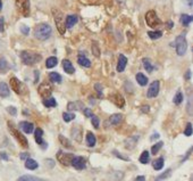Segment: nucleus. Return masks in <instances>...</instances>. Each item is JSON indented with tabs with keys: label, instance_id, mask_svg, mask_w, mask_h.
I'll return each mask as SVG.
<instances>
[{
	"label": "nucleus",
	"instance_id": "3",
	"mask_svg": "<svg viewBox=\"0 0 193 181\" xmlns=\"http://www.w3.org/2000/svg\"><path fill=\"white\" fill-rule=\"evenodd\" d=\"M21 58L22 62L25 65H34L41 60V55H39L36 52L24 50V51L21 52Z\"/></svg>",
	"mask_w": 193,
	"mask_h": 181
},
{
	"label": "nucleus",
	"instance_id": "20",
	"mask_svg": "<svg viewBox=\"0 0 193 181\" xmlns=\"http://www.w3.org/2000/svg\"><path fill=\"white\" fill-rule=\"evenodd\" d=\"M9 94H10V90H9V87L5 83V82H0V96L1 97H8Z\"/></svg>",
	"mask_w": 193,
	"mask_h": 181
},
{
	"label": "nucleus",
	"instance_id": "39",
	"mask_svg": "<svg viewBox=\"0 0 193 181\" xmlns=\"http://www.w3.org/2000/svg\"><path fill=\"white\" fill-rule=\"evenodd\" d=\"M59 140H60V144H61L63 146L66 147V148H71V147H72L71 142L68 141V139H66L64 136H61V134H60V136H59Z\"/></svg>",
	"mask_w": 193,
	"mask_h": 181
},
{
	"label": "nucleus",
	"instance_id": "34",
	"mask_svg": "<svg viewBox=\"0 0 193 181\" xmlns=\"http://www.w3.org/2000/svg\"><path fill=\"white\" fill-rule=\"evenodd\" d=\"M43 104H44V106H47V107H56L57 106V101L55 98H49V99H43Z\"/></svg>",
	"mask_w": 193,
	"mask_h": 181
},
{
	"label": "nucleus",
	"instance_id": "22",
	"mask_svg": "<svg viewBox=\"0 0 193 181\" xmlns=\"http://www.w3.org/2000/svg\"><path fill=\"white\" fill-rule=\"evenodd\" d=\"M34 136H35V141H36V144H39V145H42V146H46V145L43 144V139H42V136H43L42 129L38 128V129L35 130Z\"/></svg>",
	"mask_w": 193,
	"mask_h": 181
},
{
	"label": "nucleus",
	"instance_id": "23",
	"mask_svg": "<svg viewBox=\"0 0 193 181\" xmlns=\"http://www.w3.org/2000/svg\"><path fill=\"white\" fill-rule=\"evenodd\" d=\"M137 140H139V136H137V137L135 136V137L129 138L127 140H126V142H125V147H126V148H129V149H132V148L135 147Z\"/></svg>",
	"mask_w": 193,
	"mask_h": 181
},
{
	"label": "nucleus",
	"instance_id": "1",
	"mask_svg": "<svg viewBox=\"0 0 193 181\" xmlns=\"http://www.w3.org/2000/svg\"><path fill=\"white\" fill-rule=\"evenodd\" d=\"M52 33L51 26L47 24V23H42V24H39L34 30V35L35 38L41 41H44L50 38V35Z\"/></svg>",
	"mask_w": 193,
	"mask_h": 181
},
{
	"label": "nucleus",
	"instance_id": "5",
	"mask_svg": "<svg viewBox=\"0 0 193 181\" xmlns=\"http://www.w3.org/2000/svg\"><path fill=\"white\" fill-rule=\"evenodd\" d=\"M175 48H176V52H177L178 56H183L185 52H186V49H188V42H186V39H185L184 34H181L176 38Z\"/></svg>",
	"mask_w": 193,
	"mask_h": 181
},
{
	"label": "nucleus",
	"instance_id": "2",
	"mask_svg": "<svg viewBox=\"0 0 193 181\" xmlns=\"http://www.w3.org/2000/svg\"><path fill=\"white\" fill-rule=\"evenodd\" d=\"M51 12H52L53 20H55V23H56L57 29H58L60 34L64 35L65 33H66V25H65L64 14L61 13L59 9H57V8H52Z\"/></svg>",
	"mask_w": 193,
	"mask_h": 181
},
{
	"label": "nucleus",
	"instance_id": "14",
	"mask_svg": "<svg viewBox=\"0 0 193 181\" xmlns=\"http://www.w3.org/2000/svg\"><path fill=\"white\" fill-rule=\"evenodd\" d=\"M112 100L116 106H118V107H124L125 99L123 98V96L119 95V94H115V95L112 97Z\"/></svg>",
	"mask_w": 193,
	"mask_h": 181
},
{
	"label": "nucleus",
	"instance_id": "12",
	"mask_svg": "<svg viewBox=\"0 0 193 181\" xmlns=\"http://www.w3.org/2000/svg\"><path fill=\"white\" fill-rule=\"evenodd\" d=\"M72 165L76 170H83L86 166V161L82 157V156H74L73 160H72Z\"/></svg>",
	"mask_w": 193,
	"mask_h": 181
},
{
	"label": "nucleus",
	"instance_id": "30",
	"mask_svg": "<svg viewBox=\"0 0 193 181\" xmlns=\"http://www.w3.org/2000/svg\"><path fill=\"white\" fill-rule=\"evenodd\" d=\"M191 22H192V16L186 15V14H183V15L181 16V23H182L184 26H188Z\"/></svg>",
	"mask_w": 193,
	"mask_h": 181
},
{
	"label": "nucleus",
	"instance_id": "53",
	"mask_svg": "<svg viewBox=\"0 0 193 181\" xmlns=\"http://www.w3.org/2000/svg\"><path fill=\"white\" fill-rule=\"evenodd\" d=\"M142 112H149V106H144V107H142Z\"/></svg>",
	"mask_w": 193,
	"mask_h": 181
},
{
	"label": "nucleus",
	"instance_id": "43",
	"mask_svg": "<svg viewBox=\"0 0 193 181\" xmlns=\"http://www.w3.org/2000/svg\"><path fill=\"white\" fill-rule=\"evenodd\" d=\"M92 51H93V54H95V56L99 57V55H100V52H99V48H98V44L97 43H93L92 44Z\"/></svg>",
	"mask_w": 193,
	"mask_h": 181
},
{
	"label": "nucleus",
	"instance_id": "33",
	"mask_svg": "<svg viewBox=\"0 0 193 181\" xmlns=\"http://www.w3.org/2000/svg\"><path fill=\"white\" fill-rule=\"evenodd\" d=\"M17 181H44L40 178L33 177V176H22Z\"/></svg>",
	"mask_w": 193,
	"mask_h": 181
},
{
	"label": "nucleus",
	"instance_id": "46",
	"mask_svg": "<svg viewBox=\"0 0 193 181\" xmlns=\"http://www.w3.org/2000/svg\"><path fill=\"white\" fill-rule=\"evenodd\" d=\"M114 154H115V155L117 156L118 158H122V160H124V161H129V157H125L124 155H122V154H119V153H117L116 151H114Z\"/></svg>",
	"mask_w": 193,
	"mask_h": 181
},
{
	"label": "nucleus",
	"instance_id": "37",
	"mask_svg": "<svg viewBox=\"0 0 193 181\" xmlns=\"http://www.w3.org/2000/svg\"><path fill=\"white\" fill-rule=\"evenodd\" d=\"M164 146V142L163 141H159V142H157L156 145H153V146L151 147V154L152 155H156L157 153L159 151V149L161 148V147Z\"/></svg>",
	"mask_w": 193,
	"mask_h": 181
},
{
	"label": "nucleus",
	"instance_id": "26",
	"mask_svg": "<svg viewBox=\"0 0 193 181\" xmlns=\"http://www.w3.org/2000/svg\"><path fill=\"white\" fill-rule=\"evenodd\" d=\"M67 108L68 111H77V109H81L82 108V103L81 101H71L67 105Z\"/></svg>",
	"mask_w": 193,
	"mask_h": 181
},
{
	"label": "nucleus",
	"instance_id": "4",
	"mask_svg": "<svg viewBox=\"0 0 193 181\" xmlns=\"http://www.w3.org/2000/svg\"><path fill=\"white\" fill-rule=\"evenodd\" d=\"M8 128H9V131L12 132V134H13L14 137L16 138V140L18 141V144H19L22 147L27 148V147H29V142H27V139L25 138V136L23 133H21L16 128H14V125L12 124L10 122H8Z\"/></svg>",
	"mask_w": 193,
	"mask_h": 181
},
{
	"label": "nucleus",
	"instance_id": "19",
	"mask_svg": "<svg viewBox=\"0 0 193 181\" xmlns=\"http://www.w3.org/2000/svg\"><path fill=\"white\" fill-rule=\"evenodd\" d=\"M77 63L81 65V66H83V67H90L91 66L90 59H88V58H86L84 55H82V54H80L78 57H77Z\"/></svg>",
	"mask_w": 193,
	"mask_h": 181
},
{
	"label": "nucleus",
	"instance_id": "25",
	"mask_svg": "<svg viewBox=\"0 0 193 181\" xmlns=\"http://www.w3.org/2000/svg\"><path fill=\"white\" fill-rule=\"evenodd\" d=\"M136 81L140 86L144 87V86H146V83H148V78H146L143 73H137L136 74Z\"/></svg>",
	"mask_w": 193,
	"mask_h": 181
},
{
	"label": "nucleus",
	"instance_id": "29",
	"mask_svg": "<svg viewBox=\"0 0 193 181\" xmlns=\"http://www.w3.org/2000/svg\"><path fill=\"white\" fill-rule=\"evenodd\" d=\"M57 64H58V60H57L56 57H49L47 59V62H46L47 69H52V67H55Z\"/></svg>",
	"mask_w": 193,
	"mask_h": 181
},
{
	"label": "nucleus",
	"instance_id": "50",
	"mask_svg": "<svg viewBox=\"0 0 193 181\" xmlns=\"http://www.w3.org/2000/svg\"><path fill=\"white\" fill-rule=\"evenodd\" d=\"M0 157L5 161H8V155H7V154H5V153H0Z\"/></svg>",
	"mask_w": 193,
	"mask_h": 181
},
{
	"label": "nucleus",
	"instance_id": "41",
	"mask_svg": "<svg viewBox=\"0 0 193 181\" xmlns=\"http://www.w3.org/2000/svg\"><path fill=\"white\" fill-rule=\"evenodd\" d=\"M184 133L185 136H188V137H190V136L192 134V124H191V123H188V124H186V129H185Z\"/></svg>",
	"mask_w": 193,
	"mask_h": 181
},
{
	"label": "nucleus",
	"instance_id": "9",
	"mask_svg": "<svg viewBox=\"0 0 193 181\" xmlns=\"http://www.w3.org/2000/svg\"><path fill=\"white\" fill-rule=\"evenodd\" d=\"M9 83H10V88L13 89L17 95H21V94H23V90H24V86H23V83H22L19 80H18L16 76H12L10 78V81H9Z\"/></svg>",
	"mask_w": 193,
	"mask_h": 181
},
{
	"label": "nucleus",
	"instance_id": "18",
	"mask_svg": "<svg viewBox=\"0 0 193 181\" xmlns=\"http://www.w3.org/2000/svg\"><path fill=\"white\" fill-rule=\"evenodd\" d=\"M63 69H64V71L66 73H68V74H73L74 72H75V69H74L73 64H72L68 59L63 60Z\"/></svg>",
	"mask_w": 193,
	"mask_h": 181
},
{
	"label": "nucleus",
	"instance_id": "15",
	"mask_svg": "<svg viewBox=\"0 0 193 181\" xmlns=\"http://www.w3.org/2000/svg\"><path fill=\"white\" fill-rule=\"evenodd\" d=\"M127 64V58L124 55H119L118 57V64H117V72H123Z\"/></svg>",
	"mask_w": 193,
	"mask_h": 181
},
{
	"label": "nucleus",
	"instance_id": "17",
	"mask_svg": "<svg viewBox=\"0 0 193 181\" xmlns=\"http://www.w3.org/2000/svg\"><path fill=\"white\" fill-rule=\"evenodd\" d=\"M123 120V116H122V114H112V116L108 119V123L110 125H117L119 124L120 122Z\"/></svg>",
	"mask_w": 193,
	"mask_h": 181
},
{
	"label": "nucleus",
	"instance_id": "47",
	"mask_svg": "<svg viewBox=\"0 0 193 181\" xmlns=\"http://www.w3.org/2000/svg\"><path fill=\"white\" fill-rule=\"evenodd\" d=\"M95 90H97V91H98V92H99V95H100V96H99V97H102V92H101V91H102V87L100 86L99 83H97V84H95Z\"/></svg>",
	"mask_w": 193,
	"mask_h": 181
},
{
	"label": "nucleus",
	"instance_id": "49",
	"mask_svg": "<svg viewBox=\"0 0 193 181\" xmlns=\"http://www.w3.org/2000/svg\"><path fill=\"white\" fill-rule=\"evenodd\" d=\"M4 25H5V20L4 17H0V32H4Z\"/></svg>",
	"mask_w": 193,
	"mask_h": 181
},
{
	"label": "nucleus",
	"instance_id": "45",
	"mask_svg": "<svg viewBox=\"0 0 193 181\" xmlns=\"http://www.w3.org/2000/svg\"><path fill=\"white\" fill-rule=\"evenodd\" d=\"M21 31H22V33H23V34L27 35V34H29V32H30V29H29V26L22 25L21 26Z\"/></svg>",
	"mask_w": 193,
	"mask_h": 181
},
{
	"label": "nucleus",
	"instance_id": "48",
	"mask_svg": "<svg viewBox=\"0 0 193 181\" xmlns=\"http://www.w3.org/2000/svg\"><path fill=\"white\" fill-rule=\"evenodd\" d=\"M84 114H85L86 117H92V116H93L92 111H91L90 108H85V109H84Z\"/></svg>",
	"mask_w": 193,
	"mask_h": 181
},
{
	"label": "nucleus",
	"instance_id": "28",
	"mask_svg": "<svg viewBox=\"0 0 193 181\" xmlns=\"http://www.w3.org/2000/svg\"><path fill=\"white\" fill-rule=\"evenodd\" d=\"M142 63H143V66H144V69H146V72H152L153 71V65L151 64V62L149 58H143L142 59Z\"/></svg>",
	"mask_w": 193,
	"mask_h": 181
},
{
	"label": "nucleus",
	"instance_id": "10",
	"mask_svg": "<svg viewBox=\"0 0 193 181\" xmlns=\"http://www.w3.org/2000/svg\"><path fill=\"white\" fill-rule=\"evenodd\" d=\"M74 155L73 154H68V153H64V151H59L58 155H57V158L63 165H66L68 166L69 164L72 163V160H73Z\"/></svg>",
	"mask_w": 193,
	"mask_h": 181
},
{
	"label": "nucleus",
	"instance_id": "24",
	"mask_svg": "<svg viewBox=\"0 0 193 181\" xmlns=\"http://www.w3.org/2000/svg\"><path fill=\"white\" fill-rule=\"evenodd\" d=\"M25 168L29 169V170H35V169L39 168V164L33 158H27L25 162Z\"/></svg>",
	"mask_w": 193,
	"mask_h": 181
},
{
	"label": "nucleus",
	"instance_id": "13",
	"mask_svg": "<svg viewBox=\"0 0 193 181\" xmlns=\"http://www.w3.org/2000/svg\"><path fill=\"white\" fill-rule=\"evenodd\" d=\"M19 126H21V129L23 130V132H25V133H32V132H33V130H34L33 123L26 122V121L21 122V123H19Z\"/></svg>",
	"mask_w": 193,
	"mask_h": 181
},
{
	"label": "nucleus",
	"instance_id": "32",
	"mask_svg": "<svg viewBox=\"0 0 193 181\" xmlns=\"http://www.w3.org/2000/svg\"><path fill=\"white\" fill-rule=\"evenodd\" d=\"M49 78H50V80H51L52 82H55V83H60V82H61L60 74L56 73V72H51V73L49 74Z\"/></svg>",
	"mask_w": 193,
	"mask_h": 181
},
{
	"label": "nucleus",
	"instance_id": "8",
	"mask_svg": "<svg viewBox=\"0 0 193 181\" xmlns=\"http://www.w3.org/2000/svg\"><path fill=\"white\" fill-rule=\"evenodd\" d=\"M38 92H39V95L41 96V97H43V98L49 97L52 92L51 84H50V83H48V82H43V83H41L38 88Z\"/></svg>",
	"mask_w": 193,
	"mask_h": 181
},
{
	"label": "nucleus",
	"instance_id": "40",
	"mask_svg": "<svg viewBox=\"0 0 193 181\" xmlns=\"http://www.w3.org/2000/svg\"><path fill=\"white\" fill-rule=\"evenodd\" d=\"M63 119H64L65 122H71L72 120H74L75 119V114H73V113H64L63 114Z\"/></svg>",
	"mask_w": 193,
	"mask_h": 181
},
{
	"label": "nucleus",
	"instance_id": "6",
	"mask_svg": "<svg viewBox=\"0 0 193 181\" xmlns=\"http://www.w3.org/2000/svg\"><path fill=\"white\" fill-rule=\"evenodd\" d=\"M15 5L24 17L30 16V0H15Z\"/></svg>",
	"mask_w": 193,
	"mask_h": 181
},
{
	"label": "nucleus",
	"instance_id": "51",
	"mask_svg": "<svg viewBox=\"0 0 193 181\" xmlns=\"http://www.w3.org/2000/svg\"><path fill=\"white\" fill-rule=\"evenodd\" d=\"M134 181H146V177H143V176H139V177L135 178V180Z\"/></svg>",
	"mask_w": 193,
	"mask_h": 181
},
{
	"label": "nucleus",
	"instance_id": "21",
	"mask_svg": "<svg viewBox=\"0 0 193 181\" xmlns=\"http://www.w3.org/2000/svg\"><path fill=\"white\" fill-rule=\"evenodd\" d=\"M95 142H97V138L92 132H88L86 133V145L89 147H95Z\"/></svg>",
	"mask_w": 193,
	"mask_h": 181
},
{
	"label": "nucleus",
	"instance_id": "44",
	"mask_svg": "<svg viewBox=\"0 0 193 181\" xmlns=\"http://www.w3.org/2000/svg\"><path fill=\"white\" fill-rule=\"evenodd\" d=\"M7 112H8L9 114H12L13 116H15V115L17 114V109L15 107H13V106H9V107H7Z\"/></svg>",
	"mask_w": 193,
	"mask_h": 181
},
{
	"label": "nucleus",
	"instance_id": "35",
	"mask_svg": "<svg viewBox=\"0 0 193 181\" xmlns=\"http://www.w3.org/2000/svg\"><path fill=\"white\" fill-rule=\"evenodd\" d=\"M7 69H8V63H7V60L5 59V58H0V72H1V73H5V72H7Z\"/></svg>",
	"mask_w": 193,
	"mask_h": 181
},
{
	"label": "nucleus",
	"instance_id": "11",
	"mask_svg": "<svg viewBox=\"0 0 193 181\" xmlns=\"http://www.w3.org/2000/svg\"><path fill=\"white\" fill-rule=\"evenodd\" d=\"M159 89H160V83H159V81H153L150 84L149 89H148L146 96H148L149 98H154V97H157L159 94Z\"/></svg>",
	"mask_w": 193,
	"mask_h": 181
},
{
	"label": "nucleus",
	"instance_id": "54",
	"mask_svg": "<svg viewBox=\"0 0 193 181\" xmlns=\"http://www.w3.org/2000/svg\"><path fill=\"white\" fill-rule=\"evenodd\" d=\"M186 79H190V71L186 73Z\"/></svg>",
	"mask_w": 193,
	"mask_h": 181
},
{
	"label": "nucleus",
	"instance_id": "52",
	"mask_svg": "<svg viewBox=\"0 0 193 181\" xmlns=\"http://www.w3.org/2000/svg\"><path fill=\"white\" fill-rule=\"evenodd\" d=\"M21 158L22 160H27V158H29V154H26V153H22Z\"/></svg>",
	"mask_w": 193,
	"mask_h": 181
},
{
	"label": "nucleus",
	"instance_id": "16",
	"mask_svg": "<svg viewBox=\"0 0 193 181\" xmlns=\"http://www.w3.org/2000/svg\"><path fill=\"white\" fill-rule=\"evenodd\" d=\"M77 21H78V18H77L76 15H68L66 17V21H65V25H66V27L71 29L76 24Z\"/></svg>",
	"mask_w": 193,
	"mask_h": 181
},
{
	"label": "nucleus",
	"instance_id": "27",
	"mask_svg": "<svg viewBox=\"0 0 193 181\" xmlns=\"http://www.w3.org/2000/svg\"><path fill=\"white\" fill-rule=\"evenodd\" d=\"M152 165H153L154 170H157V171L161 170V169L164 168V158L163 157H159V158H157V160H154L153 163H152Z\"/></svg>",
	"mask_w": 193,
	"mask_h": 181
},
{
	"label": "nucleus",
	"instance_id": "36",
	"mask_svg": "<svg viewBox=\"0 0 193 181\" xmlns=\"http://www.w3.org/2000/svg\"><path fill=\"white\" fill-rule=\"evenodd\" d=\"M149 151H144L143 153L141 154V156H140V162H141L142 164H146L149 163Z\"/></svg>",
	"mask_w": 193,
	"mask_h": 181
},
{
	"label": "nucleus",
	"instance_id": "31",
	"mask_svg": "<svg viewBox=\"0 0 193 181\" xmlns=\"http://www.w3.org/2000/svg\"><path fill=\"white\" fill-rule=\"evenodd\" d=\"M148 35H149V38H150V39L156 40V39L161 38L163 32H161V31H149V32H148Z\"/></svg>",
	"mask_w": 193,
	"mask_h": 181
},
{
	"label": "nucleus",
	"instance_id": "7",
	"mask_svg": "<svg viewBox=\"0 0 193 181\" xmlns=\"http://www.w3.org/2000/svg\"><path fill=\"white\" fill-rule=\"evenodd\" d=\"M146 22L148 26H150V27H156V26L160 25V23H161L154 10H149L146 14Z\"/></svg>",
	"mask_w": 193,
	"mask_h": 181
},
{
	"label": "nucleus",
	"instance_id": "38",
	"mask_svg": "<svg viewBox=\"0 0 193 181\" xmlns=\"http://www.w3.org/2000/svg\"><path fill=\"white\" fill-rule=\"evenodd\" d=\"M182 101H183V94L181 91H178L175 95V97H174V104L175 105H181Z\"/></svg>",
	"mask_w": 193,
	"mask_h": 181
},
{
	"label": "nucleus",
	"instance_id": "42",
	"mask_svg": "<svg viewBox=\"0 0 193 181\" xmlns=\"http://www.w3.org/2000/svg\"><path fill=\"white\" fill-rule=\"evenodd\" d=\"M91 119H92V124H93V126H95V129H98L99 124H100V121H99V119L97 116H95V115L91 117Z\"/></svg>",
	"mask_w": 193,
	"mask_h": 181
},
{
	"label": "nucleus",
	"instance_id": "55",
	"mask_svg": "<svg viewBox=\"0 0 193 181\" xmlns=\"http://www.w3.org/2000/svg\"><path fill=\"white\" fill-rule=\"evenodd\" d=\"M2 9V2H1V0H0V10Z\"/></svg>",
	"mask_w": 193,
	"mask_h": 181
}]
</instances>
